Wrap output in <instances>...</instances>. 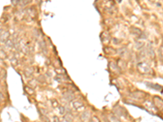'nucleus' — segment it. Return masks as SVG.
I'll list each match as a JSON object with an SVG mask.
<instances>
[{
	"instance_id": "f257e3e1",
	"label": "nucleus",
	"mask_w": 163,
	"mask_h": 122,
	"mask_svg": "<svg viewBox=\"0 0 163 122\" xmlns=\"http://www.w3.org/2000/svg\"><path fill=\"white\" fill-rule=\"evenodd\" d=\"M155 100L158 102V105H157V107L158 108L162 109L163 108V100L162 99H159V98H155Z\"/></svg>"
},
{
	"instance_id": "f03ea898",
	"label": "nucleus",
	"mask_w": 163,
	"mask_h": 122,
	"mask_svg": "<svg viewBox=\"0 0 163 122\" xmlns=\"http://www.w3.org/2000/svg\"><path fill=\"white\" fill-rule=\"evenodd\" d=\"M8 35H9V34L8 33V32H4L3 34H2V36H1V41L3 42H5L6 41V39L8 38Z\"/></svg>"
},
{
	"instance_id": "7ed1b4c3",
	"label": "nucleus",
	"mask_w": 163,
	"mask_h": 122,
	"mask_svg": "<svg viewBox=\"0 0 163 122\" xmlns=\"http://www.w3.org/2000/svg\"><path fill=\"white\" fill-rule=\"evenodd\" d=\"M31 0H20V3L22 6H26L29 3H30Z\"/></svg>"
},
{
	"instance_id": "20e7f679",
	"label": "nucleus",
	"mask_w": 163,
	"mask_h": 122,
	"mask_svg": "<svg viewBox=\"0 0 163 122\" xmlns=\"http://www.w3.org/2000/svg\"><path fill=\"white\" fill-rule=\"evenodd\" d=\"M159 54H160V56L163 59V46L162 47H161L160 49H159Z\"/></svg>"
}]
</instances>
